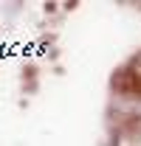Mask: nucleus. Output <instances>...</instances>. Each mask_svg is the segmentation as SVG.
I'll return each instance as SVG.
<instances>
[]
</instances>
